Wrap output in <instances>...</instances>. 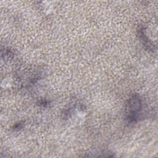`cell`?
I'll use <instances>...</instances> for the list:
<instances>
[{"label": "cell", "mask_w": 158, "mask_h": 158, "mask_svg": "<svg viewBox=\"0 0 158 158\" xmlns=\"http://www.w3.org/2000/svg\"><path fill=\"white\" fill-rule=\"evenodd\" d=\"M143 103L141 99L138 95L130 98L125 107L126 118L129 122H134L139 117L142 111Z\"/></svg>", "instance_id": "1"}]
</instances>
